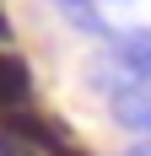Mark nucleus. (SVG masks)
<instances>
[{"mask_svg": "<svg viewBox=\"0 0 151 156\" xmlns=\"http://www.w3.org/2000/svg\"><path fill=\"white\" fill-rule=\"evenodd\" d=\"M54 5H60V16L70 22V27L92 32V38H113L108 22H103V11H97V0H54Z\"/></svg>", "mask_w": 151, "mask_h": 156, "instance_id": "7ed1b4c3", "label": "nucleus"}, {"mask_svg": "<svg viewBox=\"0 0 151 156\" xmlns=\"http://www.w3.org/2000/svg\"><path fill=\"white\" fill-rule=\"evenodd\" d=\"M124 156H151V135H146V140H135V145H130Z\"/></svg>", "mask_w": 151, "mask_h": 156, "instance_id": "20e7f679", "label": "nucleus"}, {"mask_svg": "<svg viewBox=\"0 0 151 156\" xmlns=\"http://www.w3.org/2000/svg\"><path fill=\"white\" fill-rule=\"evenodd\" d=\"M97 92L108 97V113H113V124L130 129V135H151V81H135L130 70L108 59L97 70Z\"/></svg>", "mask_w": 151, "mask_h": 156, "instance_id": "f257e3e1", "label": "nucleus"}, {"mask_svg": "<svg viewBox=\"0 0 151 156\" xmlns=\"http://www.w3.org/2000/svg\"><path fill=\"white\" fill-rule=\"evenodd\" d=\"M108 59L119 65V70H130L135 81H151V27L113 32V54H108Z\"/></svg>", "mask_w": 151, "mask_h": 156, "instance_id": "f03ea898", "label": "nucleus"}, {"mask_svg": "<svg viewBox=\"0 0 151 156\" xmlns=\"http://www.w3.org/2000/svg\"><path fill=\"white\" fill-rule=\"evenodd\" d=\"M0 38H6V16H0Z\"/></svg>", "mask_w": 151, "mask_h": 156, "instance_id": "423d86ee", "label": "nucleus"}, {"mask_svg": "<svg viewBox=\"0 0 151 156\" xmlns=\"http://www.w3.org/2000/svg\"><path fill=\"white\" fill-rule=\"evenodd\" d=\"M0 156H22V151H16V145L6 140V135H0Z\"/></svg>", "mask_w": 151, "mask_h": 156, "instance_id": "39448f33", "label": "nucleus"}]
</instances>
